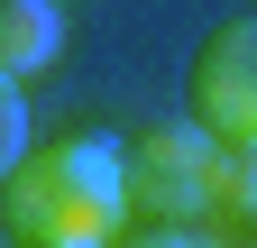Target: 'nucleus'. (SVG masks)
Listing matches in <instances>:
<instances>
[{
  "instance_id": "obj_6",
  "label": "nucleus",
  "mask_w": 257,
  "mask_h": 248,
  "mask_svg": "<svg viewBox=\"0 0 257 248\" xmlns=\"http://www.w3.org/2000/svg\"><path fill=\"white\" fill-rule=\"evenodd\" d=\"M28 166V101H19V83L0 74V184H10Z\"/></svg>"
},
{
  "instance_id": "obj_5",
  "label": "nucleus",
  "mask_w": 257,
  "mask_h": 248,
  "mask_svg": "<svg viewBox=\"0 0 257 248\" xmlns=\"http://www.w3.org/2000/svg\"><path fill=\"white\" fill-rule=\"evenodd\" d=\"M211 211L230 230H257V147H220V184H211Z\"/></svg>"
},
{
  "instance_id": "obj_7",
  "label": "nucleus",
  "mask_w": 257,
  "mask_h": 248,
  "mask_svg": "<svg viewBox=\"0 0 257 248\" xmlns=\"http://www.w3.org/2000/svg\"><path fill=\"white\" fill-rule=\"evenodd\" d=\"M110 248H211L202 230H184V221H128Z\"/></svg>"
},
{
  "instance_id": "obj_2",
  "label": "nucleus",
  "mask_w": 257,
  "mask_h": 248,
  "mask_svg": "<svg viewBox=\"0 0 257 248\" xmlns=\"http://www.w3.org/2000/svg\"><path fill=\"white\" fill-rule=\"evenodd\" d=\"M211 184H220V138L202 119H156V129L128 138V211H138V221L202 230Z\"/></svg>"
},
{
  "instance_id": "obj_4",
  "label": "nucleus",
  "mask_w": 257,
  "mask_h": 248,
  "mask_svg": "<svg viewBox=\"0 0 257 248\" xmlns=\"http://www.w3.org/2000/svg\"><path fill=\"white\" fill-rule=\"evenodd\" d=\"M64 55V0H0V74L28 83Z\"/></svg>"
},
{
  "instance_id": "obj_3",
  "label": "nucleus",
  "mask_w": 257,
  "mask_h": 248,
  "mask_svg": "<svg viewBox=\"0 0 257 248\" xmlns=\"http://www.w3.org/2000/svg\"><path fill=\"white\" fill-rule=\"evenodd\" d=\"M184 119L220 147H257V19H220L184 65Z\"/></svg>"
},
{
  "instance_id": "obj_1",
  "label": "nucleus",
  "mask_w": 257,
  "mask_h": 248,
  "mask_svg": "<svg viewBox=\"0 0 257 248\" xmlns=\"http://www.w3.org/2000/svg\"><path fill=\"white\" fill-rule=\"evenodd\" d=\"M138 211H128V147L101 129L28 147V166L0 184V239L10 248H110Z\"/></svg>"
}]
</instances>
